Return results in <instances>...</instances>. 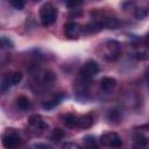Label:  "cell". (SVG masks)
I'll return each instance as SVG.
<instances>
[{"label": "cell", "mask_w": 149, "mask_h": 149, "mask_svg": "<svg viewBox=\"0 0 149 149\" xmlns=\"http://www.w3.org/2000/svg\"><path fill=\"white\" fill-rule=\"evenodd\" d=\"M121 52V44L115 40H108L102 45V57L106 61H115Z\"/></svg>", "instance_id": "cell-5"}, {"label": "cell", "mask_w": 149, "mask_h": 149, "mask_svg": "<svg viewBox=\"0 0 149 149\" xmlns=\"http://www.w3.org/2000/svg\"><path fill=\"white\" fill-rule=\"evenodd\" d=\"M59 101H61V97H54V98H51L50 100L43 102L42 106H43V108H45V109H51V108L56 107V106L59 104Z\"/></svg>", "instance_id": "cell-13"}, {"label": "cell", "mask_w": 149, "mask_h": 149, "mask_svg": "<svg viewBox=\"0 0 149 149\" xmlns=\"http://www.w3.org/2000/svg\"><path fill=\"white\" fill-rule=\"evenodd\" d=\"M16 106L21 111H27L30 108V100L26 95H20L19 98H16Z\"/></svg>", "instance_id": "cell-12"}, {"label": "cell", "mask_w": 149, "mask_h": 149, "mask_svg": "<svg viewBox=\"0 0 149 149\" xmlns=\"http://www.w3.org/2000/svg\"><path fill=\"white\" fill-rule=\"evenodd\" d=\"M108 119H109L111 121H113V122H118V121H120V119H121V113H120L118 109H112V111H109V113H108Z\"/></svg>", "instance_id": "cell-16"}, {"label": "cell", "mask_w": 149, "mask_h": 149, "mask_svg": "<svg viewBox=\"0 0 149 149\" xmlns=\"http://www.w3.org/2000/svg\"><path fill=\"white\" fill-rule=\"evenodd\" d=\"M57 16H58V10L50 2L44 3L40 8V20L43 26H50L55 23L57 20Z\"/></svg>", "instance_id": "cell-3"}, {"label": "cell", "mask_w": 149, "mask_h": 149, "mask_svg": "<svg viewBox=\"0 0 149 149\" xmlns=\"http://www.w3.org/2000/svg\"><path fill=\"white\" fill-rule=\"evenodd\" d=\"M1 44H2L3 48H13V43L10 42V40H8L5 36L1 38Z\"/></svg>", "instance_id": "cell-20"}, {"label": "cell", "mask_w": 149, "mask_h": 149, "mask_svg": "<svg viewBox=\"0 0 149 149\" xmlns=\"http://www.w3.org/2000/svg\"><path fill=\"white\" fill-rule=\"evenodd\" d=\"M84 0H63V2L66 5V7L69 8H76L78 6H80L83 3Z\"/></svg>", "instance_id": "cell-19"}, {"label": "cell", "mask_w": 149, "mask_h": 149, "mask_svg": "<svg viewBox=\"0 0 149 149\" xmlns=\"http://www.w3.org/2000/svg\"><path fill=\"white\" fill-rule=\"evenodd\" d=\"M125 9H128L137 20L144 19L149 14V1L148 0H128L123 3Z\"/></svg>", "instance_id": "cell-2"}, {"label": "cell", "mask_w": 149, "mask_h": 149, "mask_svg": "<svg viewBox=\"0 0 149 149\" xmlns=\"http://www.w3.org/2000/svg\"><path fill=\"white\" fill-rule=\"evenodd\" d=\"M99 72V65L93 59H88L87 62L84 63V65L80 68L79 70V77L80 78H84V79H87V80H91L94 76H97Z\"/></svg>", "instance_id": "cell-6"}, {"label": "cell", "mask_w": 149, "mask_h": 149, "mask_svg": "<svg viewBox=\"0 0 149 149\" xmlns=\"http://www.w3.org/2000/svg\"><path fill=\"white\" fill-rule=\"evenodd\" d=\"M116 85V80L112 77H104L100 81V87L104 92H111Z\"/></svg>", "instance_id": "cell-11"}, {"label": "cell", "mask_w": 149, "mask_h": 149, "mask_svg": "<svg viewBox=\"0 0 149 149\" xmlns=\"http://www.w3.org/2000/svg\"><path fill=\"white\" fill-rule=\"evenodd\" d=\"M9 3H10V6H13L15 9H22L23 7H24V5H26V0H7Z\"/></svg>", "instance_id": "cell-18"}, {"label": "cell", "mask_w": 149, "mask_h": 149, "mask_svg": "<svg viewBox=\"0 0 149 149\" xmlns=\"http://www.w3.org/2000/svg\"><path fill=\"white\" fill-rule=\"evenodd\" d=\"M100 141L104 146H107V147H113V148H119L122 146V140L121 137L114 133V132H107V133H104L101 136H100Z\"/></svg>", "instance_id": "cell-7"}, {"label": "cell", "mask_w": 149, "mask_h": 149, "mask_svg": "<svg viewBox=\"0 0 149 149\" xmlns=\"http://www.w3.org/2000/svg\"><path fill=\"white\" fill-rule=\"evenodd\" d=\"M34 147L35 148H41V147L42 148H50V146H48V144H35Z\"/></svg>", "instance_id": "cell-22"}, {"label": "cell", "mask_w": 149, "mask_h": 149, "mask_svg": "<svg viewBox=\"0 0 149 149\" xmlns=\"http://www.w3.org/2000/svg\"><path fill=\"white\" fill-rule=\"evenodd\" d=\"M83 141H84V144H85L86 147H88V148L98 147V144H97V142H95V139H94V136H92V135L85 136V137L83 139Z\"/></svg>", "instance_id": "cell-15"}, {"label": "cell", "mask_w": 149, "mask_h": 149, "mask_svg": "<svg viewBox=\"0 0 149 149\" xmlns=\"http://www.w3.org/2000/svg\"><path fill=\"white\" fill-rule=\"evenodd\" d=\"M22 143H23V140L16 129L8 128L2 134V144L8 149L19 148L22 146Z\"/></svg>", "instance_id": "cell-4"}, {"label": "cell", "mask_w": 149, "mask_h": 149, "mask_svg": "<svg viewBox=\"0 0 149 149\" xmlns=\"http://www.w3.org/2000/svg\"><path fill=\"white\" fill-rule=\"evenodd\" d=\"M63 148H76V149H79L80 146L77 144V143H72V142H66L63 144Z\"/></svg>", "instance_id": "cell-21"}, {"label": "cell", "mask_w": 149, "mask_h": 149, "mask_svg": "<svg viewBox=\"0 0 149 149\" xmlns=\"http://www.w3.org/2000/svg\"><path fill=\"white\" fill-rule=\"evenodd\" d=\"M102 28L104 27L99 21L93 20L92 22H90L83 27V34H95V33L100 31Z\"/></svg>", "instance_id": "cell-10"}, {"label": "cell", "mask_w": 149, "mask_h": 149, "mask_svg": "<svg viewBox=\"0 0 149 149\" xmlns=\"http://www.w3.org/2000/svg\"><path fill=\"white\" fill-rule=\"evenodd\" d=\"M147 80H148V85H149V79H147Z\"/></svg>", "instance_id": "cell-24"}, {"label": "cell", "mask_w": 149, "mask_h": 149, "mask_svg": "<svg viewBox=\"0 0 149 149\" xmlns=\"http://www.w3.org/2000/svg\"><path fill=\"white\" fill-rule=\"evenodd\" d=\"M22 77H23V74H22L21 72H19V71L13 72V73L10 74V81H12V84H13V85H17V84L22 80Z\"/></svg>", "instance_id": "cell-17"}, {"label": "cell", "mask_w": 149, "mask_h": 149, "mask_svg": "<svg viewBox=\"0 0 149 149\" xmlns=\"http://www.w3.org/2000/svg\"><path fill=\"white\" fill-rule=\"evenodd\" d=\"M64 34L68 38H78L83 34V27L77 22H69L64 26Z\"/></svg>", "instance_id": "cell-8"}, {"label": "cell", "mask_w": 149, "mask_h": 149, "mask_svg": "<svg viewBox=\"0 0 149 149\" xmlns=\"http://www.w3.org/2000/svg\"><path fill=\"white\" fill-rule=\"evenodd\" d=\"M28 125H29V127L34 132H38V133L42 132V130H44L48 127V125L45 123V121L43 120V118L41 115H38V114H34V115L29 116Z\"/></svg>", "instance_id": "cell-9"}, {"label": "cell", "mask_w": 149, "mask_h": 149, "mask_svg": "<svg viewBox=\"0 0 149 149\" xmlns=\"http://www.w3.org/2000/svg\"><path fill=\"white\" fill-rule=\"evenodd\" d=\"M63 137H64V132H63L62 129L55 128V129L52 130V133H51V140H52V141L58 142V141H61Z\"/></svg>", "instance_id": "cell-14"}, {"label": "cell", "mask_w": 149, "mask_h": 149, "mask_svg": "<svg viewBox=\"0 0 149 149\" xmlns=\"http://www.w3.org/2000/svg\"><path fill=\"white\" fill-rule=\"evenodd\" d=\"M144 42H146V44L149 47V33L146 35V38H144Z\"/></svg>", "instance_id": "cell-23"}, {"label": "cell", "mask_w": 149, "mask_h": 149, "mask_svg": "<svg viewBox=\"0 0 149 149\" xmlns=\"http://www.w3.org/2000/svg\"><path fill=\"white\" fill-rule=\"evenodd\" d=\"M63 122L66 127L69 128H83V129H86V128H90L94 120L91 115L88 114H85V115H77V114H72V113H69V114H65L63 115Z\"/></svg>", "instance_id": "cell-1"}]
</instances>
